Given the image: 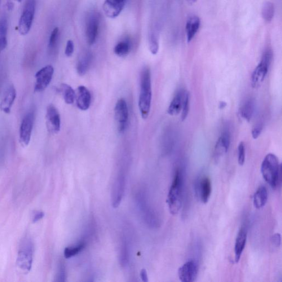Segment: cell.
Wrapping results in <instances>:
<instances>
[{
    "label": "cell",
    "mask_w": 282,
    "mask_h": 282,
    "mask_svg": "<svg viewBox=\"0 0 282 282\" xmlns=\"http://www.w3.org/2000/svg\"><path fill=\"white\" fill-rule=\"evenodd\" d=\"M140 94L139 106L141 116L147 118L151 110L152 101V83L151 70L147 67L144 68L141 72Z\"/></svg>",
    "instance_id": "cell-1"
},
{
    "label": "cell",
    "mask_w": 282,
    "mask_h": 282,
    "mask_svg": "<svg viewBox=\"0 0 282 282\" xmlns=\"http://www.w3.org/2000/svg\"><path fill=\"white\" fill-rule=\"evenodd\" d=\"M59 31L58 28H55L52 30L49 39V42H48V47L50 48H53L55 47L57 39H58Z\"/></svg>",
    "instance_id": "cell-32"
},
{
    "label": "cell",
    "mask_w": 282,
    "mask_h": 282,
    "mask_svg": "<svg viewBox=\"0 0 282 282\" xmlns=\"http://www.w3.org/2000/svg\"><path fill=\"white\" fill-rule=\"evenodd\" d=\"M99 17L94 13L88 19L86 25V37L90 45H93L98 37L99 29Z\"/></svg>",
    "instance_id": "cell-13"
},
{
    "label": "cell",
    "mask_w": 282,
    "mask_h": 282,
    "mask_svg": "<svg viewBox=\"0 0 282 282\" xmlns=\"http://www.w3.org/2000/svg\"><path fill=\"white\" fill-rule=\"evenodd\" d=\"M127 0H105L103 10L106 16L111 19L117 17L124 8Z\"/></svg>",
    "instance_id": "cell-14"
},
{
    "label": "cell",
    "mask_w": 282,
    "mask_h": 282,
    "mask_svg": "<svg viewBox=\"0 0 282 282\" xmlns=\"http://www.w3.org/2000/svg\"><path fill=\"white\" fill-rule=\"evenodd\" d=\"M44 213L42 211H36L33 215L32 221L33 223H37L44 217Z\"/></svg>",
    "instance_id": "cell-37"
},
{
    "label": "cell",
    "mask_w": 282,
    "mask_h": 282,
    "mask_svg": "<svg viewBox=\"0 0 282 282\" xmlns=\"http://www.w3.org/2000/svg\"><path fill=\"white\" fill-rule=\"evenodd\" d=\"M182 111V120L184 121L186 120L189 112V95L187 92L184 95Z\"/></svg>",
    "instance_id": "cell-30"
},
{
    "label": "cell",
    "mask_w": 282,
    "mask_h": 282,
    "mask_svg": "<svg viewBox=\"0 0 282 282\" xmlns=\"http://www.w3.org/2000/svg\"><path fill=\"white\" fill-rule=\"evenodd\" d=\"M85 244L84 242L78 244V245L74 247H70V248H66L64 250V257L66 258H70L75 255H77L79 253L85 248Z\"/></svg>",
    "instance_id": "cell-27"
},
{
    "label": "cell",
    "mask_w": 282,
    "mask_h": 282,
    "mask_svg": "<svg viewBox=\"0 0 282 282\" xmlns=\"http://www.w3.org/2000/svg\"><path fill=\"white\" fill-rule=\"evenodd\" d=\"M263 128V123L261 121L258 122L253 127L252 136L254 139H257L260 135H261Z\"/></svg>",
    "instance_id": "cell-33"
},
{
    "label": "cell",
    "mask_w": 282,
    "mask_h": 282,
    "mask_svg": "<svg viewBox=\"0 0 282 282\" xmlns=\"http://www.w3.org/2000/svg\"><path fill=\"white\" fill-rule=\"evenodd\" d=\"M17 95L16 90L14 86L11 85L8 88L3 98L0 103V109L6 114H10L13 103Z\"/></svg>",
    "instance_id": "cell-17"
},
{
    "label": "cell",
    "mask_w": 282,
    "mask_h": 282,
    "mask_svg": "<svg viewBox=\"0 0 282 282\" xmlns=\"http://www.w3.org/2000/svg\"><path fill=\"white\" fill-rule=\"evenodd\" d=\"M268 191L265 187H260L254 195L253 202L256 209H260L265 206L268 200Z\"/></svg>",
    "instance_id": "cell-21"
},
{
    "label": "cell",
    "mask_w": 282,
    "mask_h": 282,
    "mask_svg": "<svg viewBox=\"0 0 282 282\" xmlns=\"http://www.w3.org/2000/svg\"><path fill=\"white\" fill-rule=\"evenodd\" d=\"M246 149L243 142H241L237 147V162L241 166L243 165L245 161Z\"/></svg>",
    "instance_id": "cell-29"
},
{
    "label": "cell",
    "mask_w": 282,
    "mask_h": 282,
    "mask_svg": "<svg viewBox=\"0 0 282 282\" xmlns=\"http://www.w3.org/2000/svg\"><path fill=\"white\" fill-rule=\"evenodd\" d=\"M35 0H27L22 12L19 21L18 29L22 35L27 34L32 27L33 21L35 15Z\"/></svg>",
    "instance_id": "cell-6"
},
{
    "label": "cell",
    "mask_w": 282,
    "mask_h": 282,
    "mask_svg": "<svg viewBox=\"0 0 282 282\" xmlns=\"http://www.w3.org/2000/svg\"><path fill=\"white\" fill-rule=\"evenodd\" d=\"M21 1L22 0H8V8L11 10V9H12L13 7V4H14V2H21Z\"/></svg>",
    "instance_id": "cell-39"
},
{
    "label": "cell",
    "mask_w": 282,
    "mask_h": 282,
    "mask_svg": "<svg viewBox=\"0 0 282 282\" xmlns=\"http://www.w3.org/2000/svg\"><path fill=\"white\" fill-rule=\"evenodd\" d=\"M60 90L66 104H72L74 103L76 94L71 87L63 83L60 86Z\"/></svg>",
    "instance_id": "cell-24"
},
{
    "label": "cell",
    "mask_w": 282,
    "mask_h": 282,
    "mask_svg": "<svg viewBox=\"0 0 282 282\" xmlns=\"http://www.w3.org/2000/svg\"><path fill=\"white\" fill-rule=\"evenodd\" d=\"M34 252L33 242L30 237L26 236L21 242L17 258L18 266L25 273L32 269Z\"/></svg>",
    "instance_id": "cell-4"
},
{
    "label": "cell",
    "mask_w": 282,
    "mask_h": 282,
    "mask_svg": "<svg viewBox=\"0 0 282 282\" xmlns=\"http://www.w3.org/2000/svg\"><path fill=\"white\" fill-rule=\"evenodd\" d=\"M198 272V263L195 260H189L179 268V280L183 282H194L197 279Z\"/></svg>",
    "instance_id": "cell-11"
},
{
    "label": "cell",
    "mask_w": 282,
    "mask_h": 282,
    "mask_svg": "<svg viewBox=\"0 0 282 282\" xmlns=\"http://www.w3.org/2000/svg\"><path fill=\"white\" fill-rule=\"evenodd\" d=\"M227 103L224 102V101H222L219 104V108L220 109H224L226 107Z\"/></svg>",
    "instance_id": "cell-40"
},
{
    "label": "cell",
    "mask_w": 282,
    "mask_h": 282,
    "mask_svg": "<svg viewBox=\"0 0 282 282\" xmlns=\"http://www.w3.org/2000/svg\"><path fill=\"white\" fill-rule=\"evenodd\" d=\"M35 120L34 112H29L25 115L22 120L20 130L21 143L26 146L30 142Z\"/></svg>",
    "instance_id": "cell-9"
},
{
    "label": "cell",
    "mask_w": 282,
    "mask_h": 282,
    "mask_svg": "<svg viewBox=\"0 0 282 282\" xmlns=\"http://www.w3.org/2000/svg\"><path fill=\"white\" fill-rule=\"evenodd\" d=\"M231 139L230 130L228 127H224L222 133L215 144V156L219 157L228 152L230 146Z\"/></svg>",
    "instance_id": "cell-16"
},
{
    "label": "cell",
    "mask_w": 282,
    "mask_h": 282,
    "mask_svg": "<svg viewBox=\"0 0 282 282\" xmlns=\"http://www.w3.org/2000/svg\"><path fill=\"white\" fill-rule=\"evenodd\" d=\"M275 7L273 4L267 2L263 4L262 10L263 19L267 22H270L274 16Z\"/></svg>",
    "instance_id": "cell-26"
},
{
    "label": "cell",
    "mask_w": 282,
    "mask_h": 282,
    "mask_svg": "<svg viewBox=\"0 0 282 282\" xmlns=\"http://www.w3.org/2000/svg\"><path fill=\"white\" fill-rule=\"evenodd\" d=\"M187 1L189 4H192L195 3L197 0H187Z\"/></svg>",
    "instance_id": "cell-41"
},
{
    "label": "cell",
    "mask_w": 282,
    "mask_h": 282,
    "mask_svg": "<svg viewBox=\"0 0 282 282\" xmlns=\"http://www.w3.org/2000/svg\"><path fill=\"white\" fill-rule=\"evenodd\" d=\"M8 22L5 17L0 18V40H7Z\"/></svg>",
    "instance_id": "cell-28"
},
{
    "label": "cell",
    "mask_w": 282,
    "mask_h": 282,
    "mask_svg": "<svg viewBox=\"0 0 282 282\" xmlns=\"http://www.w3.org/2000/svg\"><path fill=\"white\" fill-rule=\"evenodd\" d=\"M131 44L128 39L123 40L118 42L114 48V52L118 56L124 57L130 51Z\"/></svg>",
    "instance_id": "cell-25"
},
{
    "label": "cell",
    "mask_w": 282,
    "mask_h": 282,
    "mask_svg": "<svg viewBox=\"0 0 282 282\" xmlns=\"http://www.w3.org/2000/svg\"><path fill=\"white\" fill-rule=\"evenodd\" d=\"M262 177L272 188H276L281 181V166L275 154L269 153L264 157L261 166Z\"/></svg>",
    "instance_id": "cell-2"
},
{
    "label": "cell",
    "mask_w": 282,
    "mask_h": 282,
    "mask_svg": "<svg viewBox=\"0 0 282 282\" xmlns=\"http://www.w3.org/2000/svg\"><path fill=\"white\" fill-rule=\"evenodd\" d=\"M54 72V68L51 65H47L38 70L35 76L36 78L35 92H41L46 89L52 80Z\"/></svg>",
    "instance_id": "cell-8"
},
{
    "label": "cell",
    "mask_w": 282,
    "mask_h": 282,
    "mask_svg": "<svg viewBox=\"0 0 282 282\" xmlns=\"http://www.w3.org/2000/svg\"><path fill=\"white\" fill-rule=\"evenodd\" d=\"M273 57L272 52L268 49L264 52L261 60L254 70L251 78V85L257 88L262 85L266 76Z\"/></svg>",
    "instance_id": "cell-5"
},
{
    "label": "cell",
    "mask_w": 282,
    "mask_h": 282,
    "mask_svg": "<svg viewBox=\"0 0 282 282\" xmlns=\"http://www.w3.org/2000/svg\"><path fill=\"white\" fill-rule=\"evenodd\" d=\"M92 59V56L90 52L85 53L79 59L77 64L76 69L77 73L80 76H83L87 73L90 67Z\"/></svg>",
    "instance_id": "cell-23"
},
{
    "label": "cell",
    "mask_w": 282,
    "mask_h": 282,
    "mask_svg": "<svg viewBox=\"0 0 282 282\" xmlns=\"http://www.w3.org/2000/svg\"><path fill=\"white\" fill-rule=\"evenodd\" d=\"M47 129L51 134H58L61 129V118L58 110L54 105L47 106L46 114Z\"/></svg>",
    "instance_id": "cell-10"
},
{
    "label": "cell",
    "mask_w": 282,
    "mask_h": 282,
    "mask_svg": "<svg viewBox=\"0 0 282 282\" xmlns=\"http://www.w3.org/2000/svg\"><path fill=\"white\" fill-rule=\"evenodd\" d=\"M140 276L141 279H142V280L143 282H147L148 281L147 273L146 270H145V269H142V270H141L140 273Z\"/></svg>",
    "instance_id": "cell-38"
},
{
    "label": "cell",
    "mask_w": 282,
    "mask_h": 282,
    "mask_svg": "<svg viewBox=\"0 0 282 282\" xmlns=\"http://www.w3.org/2000/svg\"><path fill=\"white\" fill-rule=\"evenodd\" d=\"M195 191L197 197L204 204L209 202L212 193V183L210 179L207 176L198 178L195 186Z\"/></svg>",
    "instance_id": "cell-12"
},
{
    "label": "cell",
    "mask_w": 282,
    "mask_h": 282,
    "mask_svg": "<svg viewBox=\"0 0 282 282\" xmlns=\"http://www.w3.org/2000/svg\"><path fill=\"white\" fill-rule=\"evenodd\" d=\"M114 113L118 131L122 134L125 131L129 119V110L124 99L121 98L117 101L115 107Z\"/></svg>",
    "instance_id": "cell-7"
},
{
    "label": "cell",
    "mask_w": 282,
    "mask_h": 282,
    "mask_svg": "<svg viewBox=\"0 0 282 282\" xmlns=\"http://www.w3.org/2000/svg\"><path fill=\"white\" fill-rule=\"evenodd\" d=\"M183 190V176L182 171L178 169L175 171L173 182L167 198V203L171 214H177L182 208Z\"/></svg>",
    "instance_id": "cell-3"
},
{
    "label": "cell",
    "mask_w": 282,
    "mask_h": 282,
    "mask_svg": "<svg viewBox=\"0 0 282 282\" xmlns=\"http://www.w3.org/2000/svg\"><path fill=\"white\" fill-rule=\"evenodd\" d=\"M271 243L273 248H280L281 245V235L280 234L276 233L271 236Z\"/></svg>",
    "instance_id": "cell-34"
},
{
    "label": "cell",
    "mask_w": 282,
    "mask_h": 282,
    "mask_svg": "<svg viewBox=\"0 0 282 282\" xmlns=\"http://www.w3.org/2000/svg\"><path fill=\"white\" fill-rule=\"evenodd\" d=\"M149 47L150 51L153 55H156L159 50V44L157 38L154 34L151 35L149 40Z\"/></svg>",
    "instance_id": "cell-31"
},
{
    "label": "cell",
    "mask_w": 282,
    "mask_h": 282,
    "mask_svg": "<svg viewBox=\"0 0 282 282\" xmlns=\"http://www.w3.org/2000/svg\"><path fill=\"white\" fill-rule=\"evenodd\" d=\"M185 92L186 91L181 90L175 95L173 100L171 101L168 109H167V113L170 116H177L180 113L182 109Z\"/></svg>",
    "instance_id": "cell-19"
},
{
    "label": "cell",
    "mask_w": 282,
    "mask_h": 282,
    "mask_svg": "<svg viewBox=\"0 0 282 282\" xmlns=\"http://www.w3.org/2000/svg\"><path fill=\"white\" fill-rule=\"evenodd\" d=\"M247 240V232L245 228H242L238 233L235 244V261L239 262L242 252L245 249Z\"/></svg>",
    "instance_id": "cell-18"
},
{
    "label": "cell",
    "mask_w": 282,
    "mask_h": 282,
    "mask_svg": "<svg viewBox=\"0 0 282 282\" xmlns=\"http://www.w3.org/2000/svg\"><path fill=\"white\" fill-rule=\"evenodd\" d=\"M255 110V101L252 98L246 99L240 109L241 117L245 120L250 121L252 118Z\"/></svg>",
    "instance_id": "cell-22"
},
{
    "label": "cell",
    "mask_w": 282,
    "mask_h": 282,
    "mask_svg": "<svg viewBox=\"0 0 282 282\" xmlns=\"http://www.w3.org/2000/svg\"><path fill=\"white\" fill-rule=\"evenodd\" d=\"M77 107L83 111L89 109L91 103V93L87 88L83 86H79L75 92Z\"/></svg>",
    "instance_id": "cell-15"
},
{
    "label": "cell",
    "mask_w": 282,
    "mask_h": 282,
    "mask_svg": "<svg viewBox=\"0 0 282 282\" xmlns=\"http://www.w3.org/2000/svg\"><path fill=\"white\" fill-rule=\"evenodd\" d=\"M65 277L66 276H65V267L63 265V264L61 263L59 267L58 273H57L56 281L64 282L65 281Z\"/></svg>",
    "instance_id": "cell-35"
},
{
    "label": "cell",
    "mask_w": 282,
    "mask_h": 282,
    "mask_svg": "<svg viewBox=\"0 0 282 282\" xmlns=\"http://www.w3.org/2000/svg\"><path fill=\"white\" fill-rule=\"evenodd\" d=\"M200 26V20L199 17L193 15L189 17L186 24V31L188 42L189 43L195 36Z\"/></svg>",
    "instance_id": "cell-20"
},
{
    "label": "cell",
    "mask_w": 282,
    "mask_h": 282,
    "mask_svg": "<svg viewBox=\"0 0 282 282\" xmlns=\"http://www.w3.org/2000/svg\"><path fill=\"white\" fill-rule=\"evenodd\" d=\"M74 52V44L72 41H68L65 49V55L67 57L71 56Z\"/></svg>",
    "instance_id": "cell-36"
}]
</instances>
